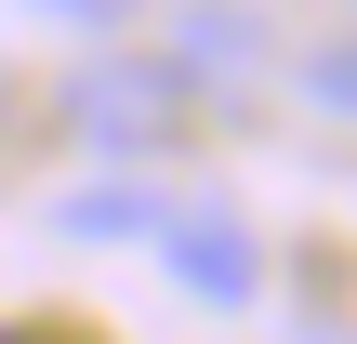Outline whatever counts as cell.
I'll return each instance as SVG.
<instances>
[{
  "mask_svg": "<svg viewBox=\"0 0 357 344\" xmlns=\"http://www.w3.org/2000/svg\"><path fill=\"white\" fill-rule=\"evenodd\" d=\"M185 66H159V53H93L79 80H66V119L106 146V159H146V146H172L185 133Z\"/></svg>",
  "mask_w": 357,
  "mask_h": 344,
  "instance_id": "1",
  "label": "cell"
},
{
  "mask_svg": "<svg viewBox=\"0 0 357 344\" xmlns=\"http://www.w3.org/2000/svg\"><path fill=\"white\" fill-rule=\"evenodd\" d=\"M159 252H172V278H185L199 305H252V292H265V252H252V225H238L225 199H172Z\"/></svg>",
  "mask_w": 357,
  "mask_h": 344,
  "instance_id": "2",
  "label": "cell"
},
{
  "mask_svg": "<svg viewBox=\"0 0 357 344\" xmlns=\"http://www.w3.org/2000/svg\"><path fill=\"white\" fill-rule=\"evenodd\" d=\"M172 225V199H146V186H79L66 199V239H159Z\"/></svg>",
  "mask_w": 357,
  "mask_h": 344,
  "instance_id": "3",
  "label": "cell"
},
{
  "mask_svg": "<svg viewBox=\"0 0 357 344\" xmlns=\"http://www.w3.org/2000/svg\"><path fill=\"white\" fill-rule=\"evenodd\" d=\"M291 80H305V106H331V119H357V40H318V53H305Z\"/></svg>",
  "mask_w": 357,
  "mask_h": 344,
  "instance_id": "4",
  "label": "cell"
},
{
  "mask_svg": "<svg viewBox=\"0 0 357 344\" xmlns=\"http://www.w3.org/2000/svg\"><path fill=\"white\" fill-rule=\"evenodd\" d=\"M26 13H53V27H93V40H106V27H132V0H26Z\"/></svg>",
  "mask_w": 357,
  "mask_h": 344,
  "instance_id": "5",
  "label": "cell"
},
{
  "mask_svg": "<svg viewBox=\"0 0 357 344\" xmlns=\"http://www.w3.org/2000/svg\"><path fill=\"white\" fill-rule=\"evenodd\" d=\"M0 119H13V93H0Z\"/></svg>",
  "mask_w": 357,
  "mask_h": 344,
  "instance_id": "6",
  "label": "cell"
}]
</instances>
